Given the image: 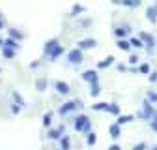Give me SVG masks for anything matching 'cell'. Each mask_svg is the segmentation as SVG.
<instances>
[{
  "instance_id": "1",
  "label": "cell",
  "mask_w": 157,
  "mask_h": 150,
  "mask_svg": "<svg viewBox=\"0 0 157 150\" xmlns=\"http://www.w3.org/2000/svg\"><path fill=\"white\" fill-rule=\"evenodd\" d=\"M73 128H75V131H78V133H90L92 131V122H90V118L86 115H78L73 120Z\"/></svg>"
},
{
  "instance_id": "2",
  "label": "cell",
  "mask_w": 157,
  "mask_h": 150,
  "mask_svg": "<svg viewBox=\"0 0 157 150\" xmlns=\"http://www.w3.org/2000/svg\"><path fill=\"white\" fill-rule=\"evenodd\" d=\"M82 60H84V53H82V49L75 47V49H71V51L67 53V62H69V64L77 66V64H81Z\"/></svg>"
},
{
  "instance_id": "3",
  "label": "cell",
  "mask_w": 157,
  "mask_h": 150,
  "mask_svg": "<svg viewBox=\"0 0 157 150\" xmlns=\"http://www.w3.org/2000/svg\"><path fill=\"white\" fill-rule=\"evenodd\" d=\"M153 111H155V107L151 105V101H150V100H146V101H144V105H142V109H140V112H139V116H140L142 120H151Z\"/></svg>"
},
{
  "instance_id": "4",
  "label": "cell",
  "mask_w": 157,
  "mask_h": 150,
  "mask_svg": "<svg viewBox=\"0 0 157 150\" xmlns=\"http://www.w3.org/2000/svg\"><path fill=\"white\" fill-rule=\"evenodd\" d=\"M82 107V103L78 101V100H71V101H67V103H64L62 107H60V115H69L71 111H75V109H81Z\"/></svg>"
},
{
  "instance_id": "5",
  "label": "cell",
  "mask_w": 157,
  "mask_h": 150,
  "mask_svg": "<svg viewBox=\"0 0 157 150\" xmlns=\"http://www.w3.org/2000/svg\"><path fill=\"white\" fill-rule=\"evenodd\" d=\"M82 81H86V83H90V85H94V83H99V77H97V71L95 69H86V71H82Z\"/></svg>"
},
{
  "instance_id": "6",
  "label": "cell",
  "mask_w": 157,
  "mask_h": 150,
  "mask_svg": "<svg viewBox=\"0 0 157 150\" xmlns=\"http://www.w3.org/2000/svg\"><path fill=\"white\" fill-rule=\"evenodd\" d=\"M54 90L58 94H62V96H67V94L71 92V86L67 83H64V81H54Z\"/></svg>"
},
{
  "instance_id": "7",
  "label": "cell",
  "mask_w": 157,
  "mask_h": 150,
  "mask_svg": "<svg viewBox=\"0 0 157 150\" xmlns=\"http://www.w3.org/2000/svg\"><path fill=\"white\" fill-rule=\"evenodd\" d=\"M139 38L144 41V45H146V51H151L153 49V45H155V41H153V36L151 34H146V32H140L139 34Z\"/></svg>"
},
{
  "instance_id": "8",
  "label": "cell",
  "mask_w": 157,
  "mask_h": 150,
  "mask_svg": "<svg viewBox=\"0 0 157 150\" xmlns=\"http://www.w3.org/2000/svg\"><path fill=\"white\" fill-rule=\"evenodd\" d=\"M95 45H97V41L94 40V38H84V40H81V41L77 43V47L82 49V51H84V49H94Z\"/></svg>"
},
{
  "instance_id": "9",
  "label": "cell",
  "mask_w": 157,
  "mask_h": 150,
  "mask_svg": "<svg viewBox=\"0 0 157 150\" xmlns=\"http://www.w3.org/2000/svg\"><path fill=\"white\" fill-rule=\"evenodd\" d=\"M146 15H148V21H150L151 25H155V23H157V4H151V6L146 10Z\"/></svg>"
},
{
  "instance_id": "10",
  "label": "cell",
  "mask_w": 157,
  "mask_h": 150,
  "mask_svg": "<svg viewBox=\"0 0 157 150\" xmlns=\"http://www.w3.org/2000/svg\"><path fill=\"white\" fill-rule=\"evenodd\" d=\"M62 53H64L62 45H58V43H56V45H54V47H52V49L47 53V56H49V60H56V58H58V56H60Z\"/></svg>"
},
{
  "instance_id": "11",
  "label": "cell",
  "mask_w": 157,
  "mask_h": 150,
  "mask_svg": "<svg viewBox=\"0 0 157 150\" xmlns=\"http://www.w3.org/2000/svg\"><path fill=\"white\" fill-rule=\"evenodd\" d=\"M109 133H110V137L112 139H118V137H120L122 135V129H120V124H110V128H109Z\"/></svg>"
},
{
  "instance_id": "12",
  "label": "cell",
  "mask_w": 157,
  "mask_h": 150,
  "mask_svg": "<svg viewBox=\"0 0 157 150\" xmlns=\"http://www.w3.org/2000/svg\"><path fill=\"white\" fill-rule=\"evenodd\" d=\"M62 131H64V128H62V126L58 128V129H49L47 137H49V139H52V141H58V139H62Z\"/></svg>"
},
{
  "instance_id": "13",
  "label": "cell",
  "mask_w": 157,
  "mask_h": 150,
  "mask_svg": "<svg viewBox=\"0 0 157 150\" xmlns=\"http://www.w3.org/2000/svg\"><path fill=\"white\" fill-rule=\"evenodd\" d=\"M114 36L118 38V40H122V38H127L129 36V26H118L114 30Z\"/></svg>"
},
{
  "instance_id": "14",
  "label": "cell",
  "mask_w": 157,
  "mask_h": 150,
  "mask_svg": "<svg viewBox=\"0 0 157 150\" xmlns=\"http://www.w3.org/2000/svg\"><path fill=\"white\" fill-rule=\"evenodd\" d=\"M116 45H118V49H120V51H129L133 45H131V41L129 40H125V38H122V40H118L116 41Z\"/></svg>"
},
{
  "instance_id": "15",
  "label": "cell",
  "mask_w": 157,
  "mask_h": 150,
  "mask_svg": "<svg viewBox=\"0 0 157 150\" xmlns=\"http://www.w3.org/2000/svg\"><path fill=\"white\" fill-rule=\"evenodd\" d=\"M135 120V116L133 115H120V116H118V124H120V126H124V124H127V122H133Z\"/></svg>"
},
{
  "instance_id": "16",
  "label": "cell",
  "mask_w": 157,
  "mask_h": 150,
  "mask_svg": "<svg viewBox=\"0 0 157 150\" xmlns=\"http://www.w3.org/2000/svg\"><path fill=\"white\" fill-rule=\"evenodd\" d=\"M69 148H71L69 137L67 135H62V139H60V150H69Z\"/></svg>"
},
{
  "instance_id": "17",
  "label": "cell",
  "mask_w": 157,
  "mask_h": 150,
  "mask_svg": "<svg viewBox=\"0 0 157 150\" xmlns=\"http://www.w3.org/2000/svg\"><path fill=\"white\" fill-rule=\"evenodd\" d=\"M107 112H110V115H116V116H120V105H118V103H109Z\"/></svg>"
},
{
  "instance_id": "18",
  "label": "cell",
  "mask_w": 157,
  "mask_h": 150,
  "mask_svg": "<svg viewBox=\"0 0 157 150\" xmlns=\"http://www.w3.org/2000/svg\"><path fill=\"white\" fill-rule=\"evenodd\" d=\"M4 45H6V47H11V49H15V51L21 47V45H19V41L13 40V38H6V40H4Z\"/></svg>"
},
{
  "instance_id": "19",
  "label": "cell",
  "mask_w": 157,
  "mask_h": 150,
  "mask_svg": "<svg viewBox=\"0 0 157 150\" xmlns=\"http://www.w3.org/2000/svg\"><path fill=\"white\" fill-rule=\"evenodd\" d=\"M2 56H4V58H13V56H15V49H11V47H2Z\"/></svg>"
},
{
  "instance_id": "20",
  "label": "cell",
  "mask_w": 157,
  "mask_h": 150,
  "mask_svg": "<svg viewBox=\"0 0 157 150\" xmlns=\"http://www.w3.org/2000/svg\"><path fill=\"white\" fill-rule=\"evenodd\" d=\"M112 62H114V56H107V58H105L103 62H99V64H97V68H99V69H105V68H109Z\"/></svg>"
},
{
  "instance_id": "21",
  "label": "cell",
  "mask_w": 157,
  "mask_h": 150,
  "mask_svg": "<svg viewBox=\"0 0 157 150\" xmlns=\"http://www.w3.org/2000/svg\"><path fill=\"white\" fill-rule=\"evenodd\" d=\"M95 143H97V135L92 133V131H90V133H86V144L88 146H94Z\"/></svg>"
},
{
  "instance_id": "22",
  "label": "cell",
  "mask_w": 157,
  "mask_h": 150,
  "mask_svg": "<svg viewBox=\"0 0 157 150\" xmlns=\"http://www.w3.org/2000/svg\"><path fill=\"white\" fill-rule=\"evenodd\" d=\"M90 86H92V90H90V96H92V98L99 96V92H101V86H99V83H94V85H90Z\"/></svg>"
},
{
  "instance_id": "23",
  "label": "cell",
  "mask_w": 157,
  "mask_h": 150,
  "mask_svg": "<svg viewBox=\"0 0 157 150\" xmlns=\"http://www.w3.org/2000/svg\"><path fill=\"white\" fill-rule=\"evenodd\" d=\"M129 41H131V45H133V47H136V49L146 47V45H144V41L140 40V38H133V40H129Z\"/></svg>"
},
{
  "instance_id": "24",
  "label": "cell",
  "mask_w": 157,
  "mask_h": 150,
  "mask_svg": "<svg viewBox=\"0 0 157 150\" xmlns=\"http://www.w3.org/2000/svg\"><path fill=\"white\" fill-rule=\"evenodd\" d=\"M36 88H37L39 92H43V90L47 88V79H37V81H36Z\"/></svg>"
},
{
  "instance_id": "25",
  "label": "cell",
  "mask_w": 157,
  "mask_h": 150,
  "mask_svg": "<svg viewBox=\"0 0 157 150\" xmlns=\"http://www.w3.org/2000/svg\"><path fill=\"white\" fill-rule=\"evenodd\" d=\"M107 107H109V103H105V101H99V103H94L92 105L94 111H107Z\"/></svg>"
},
{
  "instance_id": "26",
  "label": "cell",
  "mask_w": 157,
  "mask_h": 150,
  "mask_svg": "<svg viewBox=\"0 0 157 150\" xmlns=\"http://www.w3.org/2000/svg\"><path fill=\"white\" fill-rule=\"evenodd\" d=\"M8 34H10V38H13V40H23V34H21V32H17L15 28H11Z\"/></svg>"
},
{
  "instance_id": "27",
  "label": "cell",
  "mask_w": 157,
  "mask_h": 150,
  "mask_svg": "<svg viewBox=\"0 0 157 150\" xmlns=\"http://www.w3.org/2000/svg\"><path fill=\"white\" fill-rule=\"evenodd\" d=\"M139 71L144 73V75H150V73H151V71H150V64H146V62L140 64V66H139Z\"/></svg>"
},
{
  "instance_id": "28",
  "label": "cell",
  "mask_w": 157,
  "mask_h": 150,
  "mask_svg": "<svg viewBox=\"0 0 157 150\" xmlns=\"http://www.w3.org/2000/svg\"><path fill=\"white\" fill-rule=\"evenodd\" d=\"M11 96H13V100H15V103H19V105H23V107H25V100L21 98V94H19V92H13V94H11Z\"/></svg>"
},
{
  "instance_id": "29",
  "label": "cell",
  "mask_w": 157,
  "mask_h": 150,
  "mask_svg": "<svg viewBox=\"0 0 157 150\" xmlns=\"http://www.w3.org/2000/svg\"><path fill=\"white\" fill-rule=\"evenodd\" d=\"M51 118H52V112H51V111H49V112H45V116H43V126H47V128H49V126H51V122H52Z\"/></svg>"
},
{
  "instance_id": "30",
  "label": "cell",
  "mask_w": 157,
  "mask_h": 150,
  "mask_svg": "<svg viewBox=\"0 0 157 150\" xmlns=\"http://www.w3.org/2000/svg\"><path fill=\"white\" fill-rule=\"evenodd\" d=\"M146 96H148V100H150L151 103H157V92H153V90H148V94H146Z\"/></svg>"
},
{
  "instance_id": "31",
  "label": "cell",
  "mask_w": 157,
  "mask_h": 150,
  "mask_svg": "<svg viewBox=\"0 0 157 150\" xmlns=\"http://www.w3.org/2000/svg\"><path fill=\"white\" fill-rule=\"evenodd\" d=\"M56 43H58V40H56V38H54V40H51V41H47V45H45V54H47V53H49V51H51V49H52Z\"/></svg>"
},
{
  "instance_id": "32",
  "label": "cell",
  "mask_w": 157,
  "mask_h": 150,
  "mask_svg": "<svg viewBox=\"0 0 157 150\" xmlns=\"http://www.w3.org/2000/svg\"><path fill=\"white\" fill-rule=\"evenodd\" d=\"M21 111H23V105H19V103H13L11 105V112H13V115H19Z\"/></svg>"
},
{
  "instance_id": "33",
  "label": "cell",
  "mask_w": 157,
  "mask_h": 150,
  "mask_svg": "<svg viewBox=\"0 0 157 150\" xmlns=\"http://www.w3.org/2000/svg\"><path fill=\"white\" fill-rule=\"evenodd\" d=\"M133 150H148V144H146V143H136V144L133 146Z\"/></svg>"
},
{
  "instance_id": "34",
  "label": "cell",
  "mask_w": 157,
  "mask_h": 150,
  "mask_svg": "<svg viewBox=\"0 0 157 150\" xmlns=\"http://www.w3.org/2000/svg\"><path fill=\"white\" fill-rule=\"evenodd\" d=\"M139 62H140V58H139L136 54H131V56H129V64H139Z\"/></svg>"
},
{
  "instance_id": "35",
  "label": "cell",
  "mask_w": 157,
  "mask_h": 150,
  "mask_svg": "<svg viewBox=\"0 0 157 150\" xmlns=\"http://www.w3.org/2000/svg\"><path fill=\"white\" fill-rule=\"evenodd\" d=\"M155 81H157V73L151 71V73H150V83H155Z\"/></svg>"
},
{
  "instance_id": "36",
  "label": "cell",
  "mask_w": 157,
  "mask_h": 150,
  "mask_svg": "<svg viewBox=\"0 0 157 150\" xmlns=\"http://www.w3.org/2000/svg\"><path fill=\"white\" fill-rule=\"evenodd\" d=\"M78 11H84V8H82V6H75V8H73V15L78 13Z\"/></svg>"
},
{
  "instance_id": "37",
  "label": "cell",
  "mask_w": 157,
  "mask_h": 150,
  "mask_svg": "<svg viewBox=\"0 0 157 150\" xmlns=\"http://www.w3.org/2000/svg\"><path fill=\"white\" fill-rule=\"evenodd\" d=\"M109 150H122V146H120V144H110Z\"/></svg>"
},
{
  "instance_id": "38",
  "label": "cell",
  "mask_w": 157,
  "mask_h": 150,
  "mask_svg": "<svg viewBox=\"0 0 157 150\" xmlns=\"http://www.w3.org/2000/svg\"><path fill=\"white\" fill-rule=\"evenodd\" d=\"M150 126H151L153 131H157V122H155V120H150Z\"/></svg>"
},
{
  "instance_id": "39",
  "label": "cell",
  "mask_w": 157,
  "mask_h": 150,
  "mask_svg": "<svg viewBox=\"0 0 157 150\" xmlns=\"http://www.w3.org/2000/svg\"><path fill=\"white\" fill-rule=\"evenodd\" d=\"M151 120H155V122H157V109L153 111V116H151Z\"/></svg>"
},
{
  "instance_id": "40",
  "label": "cell",
  "mask_w": 157,
  "mask_h": 150,
  "mask_svg": "<svg viewBox=\"0 0 157 150\" xmlns=\"http://www.w3.org/2000/svg\"><path fill=\"white\" fill-rule=\"evenodd\" d=\"M151 150H157V144H155V146H151Z\"/></svg>"
},
{
  "instance_id": "41",
  "label": "cell",
  "mask_w": 157,
  "mask_h": 150,
  "mask_svg": "<svg viewBox=\"0 0 157 150\" xmlns=\"http://www.w3.org/2000/svg\"><path fill=\"white\" fill-rule=\"evenodd\" d=\"M0 71H2V69H0Z\"/></svg>"
}]
</instances>
